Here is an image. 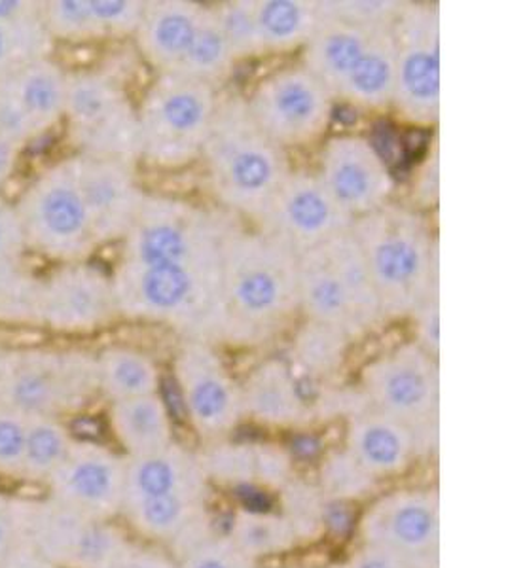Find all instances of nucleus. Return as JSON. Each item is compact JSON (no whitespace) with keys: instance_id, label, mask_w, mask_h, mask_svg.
Instances as JSON below:
<instances>
[{"instance_id":"obj_6","label":"nucleus","mask_w":506,"mask_h":568,"mask_svg":"<svg viewBox=\"0 0 506 568\" xmlns=\"http://www.w3.org/2000/svg\"><path fill=\"white\" fill-rule=\"evenodd\" d=\"M300 313L325 324L351 342L385 323L363 251L353 232H344L298 256Z\"/></svg>"},{"instance_id":"obj_8","label":"nucleus","mask_w":506,"mask_h":568,"mask_svg":"<svg viewBox=\"0 0 506 568\" xmlns=\"http://www.w3.org/2000/svg\"><path fill=\"white\" fill-rule=\"evenodd\" d=\"M366 406L401 420L431 446L441 415V366L414 339L374 356L358 374Z\"/></svg>"},{"instance_id":"obj_22","label":"nucleus","mask_w":506,"mask_h":568,"mask_svg":"<svg viewBox=\"0 0 506 568\" xmlns=\"http://www.w3.org/2000/svg\"><path fill=\"white\" fill-rule=\"evenodd\" d=\"M240 388L243 417L267 430H298L317 415L291 364L280 356L256 364Z\"/></svg>"},{"instance_id":"obj_49","label":"nucleus","mask_w":506,"mask_h":568,"mask_svg":"<svg viewBox=\"0 0 506 568\" xmlns=\"http://www.w3.org/2000/svg\"><path fill=\"white\" fill-rule=\"evenodd\" d=\"M256 568H266V567H256ZM318 568H342L340 565H334V567H318Z\"/></svg>"},{"instance_id":"obj_28","label":"nucleus","mask_w":506,"mask_h":568,"mask_svg":"<svg viewBox=\"0 0 506 568\" xmlns=\"http://www.w3.org/2000/svg\"><path fill=\"white\" fill-rule=\"evenodd\" d=\"M109 428L125 459L160 452L175 442L173 420L162 393L111 402Z\"/></svg>"},{"instance_id":"obj_29","label":"nucleus","mask_w":506,"mask_h":568,"mask_svg":"<svg viewBox=\"0 0 506 568\" xmlns=\"http://www.w3.org/2000/svg\"><path fill=\"white\" fill-rule=\"evenodd\" d=\"M143 10L136 0H63L50 8V23L67 39H101L135 33Z\"/></svg>"},{"instance_id":"obj_16","label":"nucleus","mask_w":506,"mask_h":568,"mask_svg":"<svg viewBox=\"0 0 506 568\" xmlns=\"http://www.w3.org/2000/svg\"><path fill=\"white\" fill-rule=\"evenodd\" d=\"M351 226L353 219L332 200L317 175L296 169L256 222V230L280 241L296 256L350 232Z\"/></svg>"},{"instance_id":"obj_5","label":"nucleus","mask_w":506,"mask_h":568,"mask_svg":"<svg viewBox=\"0 0 506 568\" xmlns=\"http://www.w3.org/2000/svg\"><path fill=\"white\" fill-rule=\"evenodd\" d=\"M351 232L363 251L385 321L412 318L441 288L438 243L416 209L389 201L353 220Z\"/></svg>"},{"instance_id":"obj_36","label":"nucleus","mask_w":506,"mask_h":568,"mask_svg":"<svg viewBox=\"0 0 506 568\" xmlns=\"http://www.w3.org/2000/svg\"><path fill=\"white\" fill-rule=\"evenodd\" d=\"M280 511L286 521L293 525L302 546L321 540L328 529L326 519L325 497L321 495L317 485L307 484L305 479L294 476L289 484L277 491Z\"/></svg>"},{"instance_id":"obj_12","label":"nucleus","mask_w":506,"mask_h":568,"mask_svg":"<svg viewBox=\"0 0 506 568\" xmlns=\"http://www.w3.org/2000/svg\"><path fill=\"white\" fill-rule=\"evenodd\" d=\"M259 130L281 149H307L325 139L336 101L302 65L270 72L245 99Z\"/></svg>"},{"instance_id":"obj_47","label":"nucleus","mask_w":506,"mask_h":568,"mask_svg":"<svg viewBox=\"0 0 506 568\" xmlns=\"http://www.w3.org/2000/svg\"><path fill=\"white\" fill-rule=\"evenodd\" d=\"M8 53V34L7 29L0 23V61L7 58Z\"/></svg>"},{"instance_id":"obj_24","label":"nucleus","mask_w":506,"mask_h":568,"mask_svg":"<svg viewBox=\"0 0 506 568\" xmlns=\"http://www.w3.org/2000/svg\"><path fill=\"white\" fill-rule=\"evenodd\" d=\"M42 313L53 328L91 332L117 311L112 281L98 267L72 265L45 284Z\"/></svg>"},{"instance_id":"obj_15","label":"nucleus","mask_w":506,"mask_h":568,"mask_svg":"<svg viewBox=\"0 0 506 568\" xmlns=\"http://www.w3.org/2000/svg\"><path fill=\"white\" fill-rule=\"evenodd\" d=\"M358 544L416 557H441V495L398 487L374 498L357 521Z\"/></svg>"},{"instance_id":"obj_37","label":"nucleus","mask_w":506,"mask_h":568,"mask_svg":"<svg viewBox=\"0 0 506 568\" xmlns=\"http://www.w3.org/2000/svg\"><path fill=\"white\" fill-rule=\"evenodd\" d=\"M29 415L0 402V476L21 479Z\"/></svg>"},{"instance_id":"obj_25","label":"nucleus","mask_w":506,"mask_h":568,"mask_svg":"<svg viewBox=\"0 0 506 568\" xmlns=\"http://www.w3.org/2000/svg\"><path fill=\"white\" fill-rule=\"evenodd\" d=\"M211 485L264 487L280 491L293 478L294 460L285 447L267 442H213L198 452Z\"/></svg>"},{"instance_id":"obj_13","label":"nucleus","mask_w":506,"mask_h":568,"mask_svg":"<svg viewBox=\"0 0 506 568\" xmlns=\"http://www.w3.org/2000/svg\"><path fill=\"white\" fill-rule=\"evenodd\" d=\"M173 379L195 436L205 444L232 438L245 420L241 388L216 345L182 339L173 356Z\"/></svg>"},{"instance_id":"obj_48","label":"nucleus","mask_w":506,"mask_h":568,"mask_svg":"<svg viewBox=\"0 0 506 568\" xmlns=\"http://www.w3.org/2000/svg\"><path fill=\"white\" fill-rule=\"evenodd\" d=\"M2 243H4V226H2V220H0V248H2Z\"/></svg>"},{"instance_id":"obj_10","label":"nucleus","mask_w":506,"mask_h":568,"mask_svg":"<svg viewBox=\"0 0 506 568\" xmlns=\"http://www.w3.org/2000/svg\"><path fill=\"white\" fill-rule=\"evenodd\" d=\"M13 504L18 540L58 568H109L131 544L112 521L84 516L53 498Z\"/></svg>"},{"instance_id":"obj_40","label":"nucleus","mask_w":506,"mask_h":568,"mask_svg":"<svg viewBox=\"0 0 506 568\" xmlns=\"http://www.w3.org/2000/svg\"><path fill=\"white\" fill-rule=\"evenodd\" d=\"M416 337L414 342L428 355L441 356V288L425 300V304L412 315Z\"/></svg>"},{"instance_id":"obj_11","label":"nucleus","mask_w":506,"mask_h":568,"mask_svg":"<svg viewBox=\"0 0 506 568\" xmlns=\"http://www.w3.org/2000/svg\"><path fill=\"white\" fill-rule=\"evenodd\" d=\"M98 390L95 358L85 353L0 358V402L21 414L59 419L88 406Z\"/></svg>"},{"instance_id":"obj_21","label":"nucleus","mask_w":506,"mask_h":568,"mask_svg":"<svg viewBox=\"0 0 506 568\" xmlns=\"http://www.w3.org/2000/svg\"><path fill=\"white\" fill-rule=\"evenodd\" d=\"M423 447L427 446L409 426L380 414L366 402L345 417L344 449L377 484L404 476Z\"/></svg>"},{"instance_id":"obj_9","label":"nucleus","mask_w":506,"mask_h":568,"mask_svg":"<svg viewBox=\"0 0 506 568\" xmlns=\"http://www.w3.org/2000/svg\"><path fill=\"white\" fill-rule=\"evenodd\" d=\"M395 88L391 110L398 122L428 130L441 118V10L403 2L395 27Z\"/></svg>"},{"instance_id":"obj_43","label":"nucleus","mask_w":506,"mask_h":568,"mask_svg":"<svg viewBox=\"0 0 506 568\" xmlns=\"http://www.w3.org/2000/svg\"><path fill=\"white\" fill-rule=\"evenodd\" d=\"M18 544V521H16V504L13 498L0 493V562Z\"/></svg>"},{"instance_id":"obj_19","label":"nucleus","mask_w":506,"mask_h":568,"mask_svg":"<svg viewBox=\"0 0 506 568\" xmlns=\"http://www.w3.org/2000/svg\"><path fill=\"white\" fill-rule=\"evenodd\" d=\"M69 163L84 200L95 243L101 245L125 237L146 195L136 184L131 165L91 155Z\"/></svg>"},{"instance_id":"obj_41","label":"nucleus","mask_w":506,"mask_h":568,"mask_svg":"<svg viewBox=\"0 0 506 568\" xmlns=\"http://www.w3.org/2000/svg\"><path fill=\"white\" fill-rule=\"evenodd\" d=\"M109 568H176V561L165 549L131 540Z\"/></svg>"},{"instance_id":"obj_18","label":"nucleus","mask_w":506,"mask_h":568,"mask_svg":"<svg viewBox=\"0 0 506 568\" xmlns=\"http://www.w3.org/2000/svg\"><path fill=\"white\" fill-rule=\"evenodd\" d=\"M45 487L55 503L112 521L124 508L125 457L93 439H74Z\"/></svg>"},{"instance_id":"obj_35","label":"nucleus","mask_w":506,"mask_h":568,"mask_svg":"<svg viewBox=\"0 0 506 568\" xmlns=\"http://www.w3.org/2000/svg\"><path fill=\"white\" fill-rule=\"evenodd\" d=\"M317 489L326 503H358L372 497L380 484L358 466L344 447L326 453L318 463Z\"/></svg>"},{"instance_id":"obj_46","label":"nucleus","mask_w":506,"mask_h":568,"mask_svg":"<svg viewBox=\"0 0 506 568\" xmlns=\"http://www.w3.org/2000/svg\"><path fill=\"white\" fill-rule=\"evenodd\" d=\"M20 10V2H0V20H7L8 16Z\"/></svg>"},{"instance_id":"obj_31","label":"nucleus","mask_w":506,"mask_h":568,"mask_svg":"<svg viewBox=\"0 0 506 568\" xmlns=\"http://www.w3.org/2000/svg\"><path fill=\"white\" fill-rule=\"evenodd\" d=\"M98 387L111 402L160 393L162 372L156 361L133 347H109L95 358Z\"/></svg>"},{"instance_id":"obj_42","label":"nucleus","mask_w":506,"mask_h":568,"mask_svg":"<svg viewBox=\"0 0 506 568\" xmlns=\"http://www.w3.org/2000/svg\"><path fill=\"white\" fill-rule=\"evenodd\" d=\"M31 120L16 101L12 91L0 90V136L4 141H18L31 130Z\"/></svg>"},{"instance_id":"obj_34","label":"nucleus","mask_w":506,"mask_h":568,"mask_svg":"<svg viewBox=\"0 0 506 568\" xmlns=\"http://www.w3.org/2000/svg\"><path fill=\"white\" fill-rule=\"evenodd\" d=\"M67 82L69 80L59 69L40 63L33 69H27L18 78L12 95L21 109L26 110L31 123H37V128H45L55 122L61 112H65Z\"/></svg>"},{"instance_id":"obj_26","label":"nucleus","mask_w":506,"mask_h":568,"mask_svg":"<svg viewBox=\"0 0 506 568\" xmlns=\"http://www.w3.org/2000/svg\"><path fill=\"white\" fill-rule=\"evenodd\" d=\"M211 487L198 452L176 439L160 452L125 459L124 504L171 495L211 497Z\"/></svg>"},{"instance_id":"obj_2","label":"nucleus","mask_w":506,"mask_h":568,"mask_svg":"<svg viewBox=\"0 0 506 568\" xmlns=\"http://www.w3.org/2000/svg\"><path fill=\"white\" fill-rule=\"evenodd\" d=\"M403 2L326 0L302 50L305 71L334 101L364 110H391L395 88V27Z\"/></svg>"},{"instance_id":"obj_17","label":"nucleus","mask_w":506,"mask_h":568,"mask_svg":"<svg viewBox=\"0 0 506 568\" xmlns=\"http://www.w3.org/2000/svg\"><path fill=\"white\" fill-rule=\"evenodd\" d=\"M315 175L353 220L387 205L395 192L389 163L364 135L344 133L326 139Z\"/></svg>"},{"instance_id":"obj_44","label":"nucleus","mask_w":506,"mask_h":568,"mask_svg":"<svg viewBox=\"0 0 506 568\" xmlns=\"http://www.w3.org/2000/svg\"><path fill=\"white\" fill-rule=\"evenodd\" d=\"M0 568H58L52 562L48 561L45 557L40 556L37 549L31 548V546H27L26 542H20L13 546L10 549V554H8L2 562H0Z\"/></svg>"},{"instance_id":"obj_7","label":"nucleus","mask_w":506,"mask_h":568,"mask_svg":"<svg viewBox=\"0 0 506 568\" xmlns=\"http://www.w3.org/2000/svg\"><path fill=\"white\" fill-rule=\"evenodd\" d=\"M219 101L211 85L179 74H158L136 110L141 158L169 171L200 160Z\"/></svg>"},{"instance_id":"obj_27","label":"nucleus","mask_w":506,"mask_h":568,"mask_svg":"<svg viewBox=\"0 0 506 568\" xmlns=\"http://www.w3.org/2000/svg\"><path fill=\"white\" fill-rule=\"evenodd\" d=\"M259 58L304 50L318 23L313 0H247Z\"/></svg>"},{"instance_id":"obj_3","label":"nucleus","mask_w":506,"mask_h":568,"mask_svg":"<svg viewBox=\"0 0 506 568\" xmlns=\"http://www.w3.org/2000/svg\"><path fill=\"white\" fill-rule=\"evenodd\" d=\"M296 313L298 256L260 230H237L222 260L219 345H264L280 336Z\"/></svg>"},{"instance_id":"obj_32","label":"nucleus","mask_w":506,"mask_h":568,"mask_svg":"<svg viewBox=\"0 0 506 568\" xmlns=\"http://www.w3.org/2000/svg\"><path fill=\"white\" fill-rule=\"evenodd\" d=\"M351 343L350 337L331 326L305 321L294 334L293 362L289 364L296 377L302 375L310 382H328L344 368Z\"/></svg>"},{"instance_id":"obj_14","label":"nucleus","mask_w":506,"mask_h":568,"mask_svg":"<svg viewBox=\"0 0 506 568\" xmlns=\"http://www.w3.org/2000/svg\"><path fill=\"white\" fill-rule=\"evenodd\" d=\"M65 112L72 136L85 155L125 165L141 158L136 110L111 78L84 72L69 80Z\"/></svg>"},{"instance_id":"obj_1","label":"nucleus","mask_w":506,"mask_h":568,"mask_svg":"<svg viewBox=\"0 0 506 568\" xmlns=\"http://www.w3.org/2000/svg\"><path fill=\"white\" fill-rule=\"evenodd\" d=\"M237 230L222 209L144 195L111 278L118 313L219 345L222 260Z\"/></svg>"},{"instance_id":"obj_45","label":"nucleus","mask_w":506,"mask_h":568,"mask_svg":"<svg viewBox=\"0 0 506 568\" xmlns=\"http://www.w3.org/2000/svg\"><path fill=\"white\" fill-rule=\"evenodd\" d=\"M10 163H12L10 142L4 141V139L0 136V181H2V176L7 175Z\"/></svg>"},{"instance_id":"obj_20","label":"nucleus","mask_w":506,"mask_h":568,"mask_svg":"<svg viewBox=\"0 0 506 568\" xmlns=\"http://www.w3.org/2000/svg\"><path fill=\"white\" fill-rule=\"evenodd\" d=\"M33 213L37 240L53 256L84 258L98 246L71 163H63L37 187Z\"/></svg>"},{"instance_id":"obj_4","label":"nucleus","mask_w":506,"mask_h":568,"mask_svg":"<svg viewBox=\"0 0 506 568\" xmlns=\"http://www.w3.org/2000/svg\"><path fill=\"white\" fill-rule=\"evenodd\" d=\"M200 160L222 211L254 224L293 171L289 154L259 130L240 95L219 101Z\"/></svg>"},{"instance_id":"obj_33","label":"nucleus","mask_w":506,"mask_h":568,"mask_svg":"<svg viewBox=\"0 0 506 568\" xmlns=\"http://www.w3.org/2000/svg\"><path fill=\"white\" fill-rule=\"evenodd\" d=\"M74 439L69 428L55 417L29 415L21 479L29 484H48L67 459Z\"/></svg>"},{"instance_id":"obj_23","label":"nucleus","mask_w":506,"mask_h":568,"mask_svg":"<svg viewBox=\"0 0 506 568\" xmlns=\"http://www.w3.org/2000/svg\"><path fill=\"white\" fill-rule=\"evenodd\" d=\"M209 4L189 0L144 2L136 44L158 74H179L189 65Z\"/></svg>"},{"instance_id":"obj_38","label":"nucleus","mask_w":506,"mask_h":568,"mask_svg":"<svg viewBox=\"0 0 506 568\" xmlns=\"http://www.w3.org/2000/svg\"><path fill=\"white\" fill-rule=\"evenodd\" d=\"M175 561L176 568H256L224 532L219 535L216 530L176 557Z\"/></svg>"},{"instance_id":"obj_30","label":"nucleus","mask_w":506,"mask_h":568,"mask_svg":"<svg viewBox=\"0 0 506 568\" xmlns=\"http://www.w3.org/2000/svg\"><path fill=\"white\" fill-rule=\"evenodd\" d=\"M224 535L256 567L267 559L289 556L302 546L293 525L280 510L235 508Z\"/></svg>"},{"instance_id":"obj_39","label":"nucleus","mask_w":506,"mask_h":568,"mask_svg":"<svg viewBox=\"0 0 506 568\" xmlns=\"http://www.w3.org/2000/svg\"><path fill=\"white\" fill-rule=\"evenodd\" d=\"M342 568H441V557H416L393 549L358 544Z\"/></svg>"}]
</instances>
